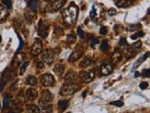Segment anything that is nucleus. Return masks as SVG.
I'll return each instance as SVG.
<instances>
[{"instance_id":"f257e3e1","label":"nucleus","mask_w":150,"mask_h":113,"mask_svg":"<svg viewBox=\"0 0 150 113\" xmlns=\"http://www.w3.org/2000/svg\"><path fill=\"white\" fill-rule=\"evenodd\" d=\"M62 17L64 22L69 25H74L77 17H78V7L74 4H71L66 9L62 12Z\"/></svg>"},{"instance_id":"f03ea898","label":"nucleus","mask_w":150,"mask_h":113,"mask_svg":"<svg viewBox=\"0 0 150 113\" xmlns=\"http://www.w3.org/2000/svg\"><path fill=\"white\" fill-rule=\"evenodd\" d=\"M78 90V85L75 83H66L62 85L60 89V95L64 96H72L74 93Z\"/></svg>"},{"instance_id":"7ed1b4c3","label":"nucleus","mask_w":150,"mask_h":113,"mask_svg":"<svg viewBox=\"0 0 150 113\" xmlns=\"http://www.w3.org/2000/svg\"><path fill=\"white\" fill-rule=\"evenodd\" d=\"M40 83H41L44 86L46 87H49L52 86L55 83V78L53 75H51L49 73H46L44 74L43 76H41L40 78Z\"/></svg>"},{"instance_id":"20e7f679","label":"nucleus","mask_w":150,"mask_h":113,"mask_svg":"<svg viewBox=\"0 0 150 113\" xmlns=\"http://www.w3.org/2000/svg\"><path fill=\"white\" fill-rule=\"evenodd\" d=\"M43 49V44L42 41L40 39H36L34 45L32 46V49H31V53L32 57H37L40 53L42 52Z\"/></svg>"},{"instance_id":"39448f33","label":"nucleus","mask_w":150,"mask_h":113,"mask_svg":"<svg viewBox=\"0 0 150 113\" xmlns=\"http://www.w3.org/2000/svg\"><path fill=\"white\" fill-rule=\"evenodd\" d=\"M49 32V23L44 22L42 20L39 21V27H38V34L42 37H46Z\"/></svg>"},{"instance_id":"423d86ee","label":"nucleus","mask_w":150,"mask_h":113,"mask_svg":"<svg viewBox=\"0 0 150 113\" xmlns=\"http://www.w3.org/2000/svg\"><path fill=\"white\" fill-rule=\"evenodd\" d=\"M80 77L84 83H90L95 78V72L94 71H82L80 73Z\"/></svg>"},{"instance_id":"0eeeda50","label":"nucleus","mask_w":150,"mask_h":113,"mask_svg":"<svg viewBox=\"0 0 150 113\" xmlns=\"http://www.w3.org/2000/svg\"><path fill=\"white\" fill-rule=\"evenodd\" d=\"M113 71V66L111 63L106 62L100 67V74L103 76L109 75Z\"/></svg>"},{"instance_id":"6e6552de","label":"nucleus","mask_w":150,"mask_h":113,"mask_svg":"<svg viewBox=\"0 0 150 113\" xmlns=\"http://www.w3.org/2000/svg\"><path fill=\"white\" fill-rule=\"evenodd\" d=\"M43 60L47 64H52L54 60V53L52 50H46L43 53Z\"/></svg>"},{"instance_id":"1a4fd4ad","label":"nucleus","mask_w":150,"mask_h":113,"mask_svg":"<svg viewBox=\"0 0 150 113\" xmlns=\"http://www.w3.org/2000/svg\"><path fill=\"white\" fill-rule=\"evenodd\" d=\"M16 76V71L13 70H10V69H7V70L4 71V73L2 75V79L4 82H9V81L12 80Z\"/></svg>"},{"instance_id":"9d476101","label":"nucleus","mask_w":150,"mask_h":113,"mask_svg":"<svg viewBox=\"0 0 150 113\" xmlns=\"http://www.w3.org/2000/svg\"><path fill=\"white\" fill-rule=\"evenodd\" d=\"M67 0H55V1L51 4V11L56 12L59 10L61 7L66 4Z\"/></svg>"},{"instance_id":"9b49d317","label":"nucleus","mask_w":150,"mask_h":113,"mask_svg":"<svg viewBox=\"0 0 150 113\" xmlns=\"http://www.w3.org/2000/svg\"><path fill=\"white\" fill-rule=\"evenodd\" d=\"M37 91L34 88H29L27 89L26 93H25V98H27L28 100H31V101H34L36 98H37Z\"/></svg>"},{"instance_id":"f8f14e48","label":"nucleus","mask_w":150,"mask_h":113,"mask_svg":"<svg viewBox=\"0 0 150 113\" xmlns=\"http://www.w3.org/2000/svg\"><path fill=\"white\" fill-rule=\"evenodd\" d=\"M41 100L44 102L49 103L53 100V95L49 90H44L41 94Z\"/></svg>"},{"instance_id":"ddd939ff","label":"nucleus","mask_w":150,"mask_h":113,"mask_svg":"<svg viewBox=\"0 0 150 113\" xmlns=\"http://www.w3.org/2000/svg\"><path fill=\"white\" fill-rule=\"evenodd\" d=\"M40 106H41L42 110H40L41 113H52L53 111V108H52V106L50 104H48L47 102H44L42 100H40Z\"/></svg>"},{"instance_id":"4468645a","label":"nucleus","mask_w":150,"mask_h":113,"mask_svg":"<svg viewBox=\"0 0 150 113\" xmlns=\"http://www.w3.org/2000/svg\"><path fill=\"white\" fill-rule=\"evenodd\" d=\"M83 55V53L82 51H74V52H72L71 55L70 56V58H69V62L73 63V62L77 61V60L82 58Z\"/></svg>"},{"instance_id":"2eb2a0df","label":"nucleus","mask_w":150,"mask_h":113,"mask_svg":"<svg viewBox=\"0 0 150 113\" xmlns=\"http://www.w3.org/2000/svg\"><path fill=\"white\" fill-rule=\"evenodd\" d=\"M121 59H122V53H121V51L120 49H116L114 52H113V54L111 56V61L113 63H118L120 62Z\"/></svg>"},{"instance_id":"dca6fc26","label":"nucleus","mask_w":150,"mask_h":113,"mask_svg":"<svg viewBox=\"0 0 150 113\" xmlns=\"http://www.w3.org/2000/svg\"><path fill=\"white\" fill-rule=\"evenodd\" d=\"M77 75L73 71H69L68 73L65 75V81L68 83H73V82H75Z\"/></svg>"},{"instance_id":"f3484780","label":"nucleus","mask_w":150,"mask_h":113,"mask_svg":"<svg viewBox=\"0 0 150 113\" xmlns=\"http://www.w3.org/2000/svg\"><path fill=\"white\" fill-rule=\"evenodd\" d=\"M132 0H118V1L116 2V5L117 7H128L129 6L132 5Z\"/></svg>"},{"instance_id":"a211bd4d","label":"nucleus","mask_w":150,"mask_h":113,"mask_svg":"<svg viewBox=\"0 0 150 113\" xmlns=\"http://www.w3.org/2000/svg\"><path fill=\"white\" fill-rule=\"evenodd\" d=\"M91 62H92L91 58H89V57H84V58L80 61V66L82 68H85L90 65Z\"/></svg>"},{"instance_id":"6ab92c4d","label":"nucleus","mask_w":150,"mask_h":113,"mask_svg":"<svg viewBox=\"0 0 150 113\" xmlns=\"http://www.w3.org/2000/svg\"><path fill=\"white\" fill-rule=\"evenodd\" d=\"M68 106H69V101H68V100L62 99V100H59V101L58 107H59V110L60 111H62V110H65V108H67Z\"/></svg>"},{"instance_id":"aec40b11","label":"nucleus","mask_w":150,"mask_h":113,"mask_svg":"<svg viewBox=\"0 0 150 113\" xmlns=\"http://www.w3.org/2000/svg\"><path fill=\"white\" fill-rule=\"evenodd\" d=\"M7 17V9L5 7L0 6V21H4Z\"/></svg>"},{"instance_id":"412c9836","label":"nucleus","mask_w":150,"mask_h":113,"mask_svg":"<svg viewBox=\"0 0 150 113\" xmlns=\"http://www.w3.org/2000/svg\"><path fill=\"white\" fill-rule=\"evenodd\" d=\"M24 59H25V55H24L23 53H18L17 55H16L15 59H14V63L19 65L20 63L23 61Z\"/></svg>"},{"instance_id":"4be33fe9","label":"nucleus","mask_w":150,"mask_h":113,"mask_svg":"<svg viewBox=\"0 0 150 113\" xmlns=\"http://www.w3.org/2000/svg\"><path fill=\"white\" fill-rule=\"evenodd\" d=\"M54 72L56 74H58L59 76H61L64 72V66L61 65V64H59V65H57L55 68H54Z\"/></svg>"},{"instance_id":"5701e85b","label":"nucleus","mask_w":150,"mask_h":113,"mask_svg":"<svg viewBox=\"0 0 150 113\" xmlns=\"http://www.w3.org/2000/svg\"><path fill=\"white\" fill-rule=\"evenodd\" d=\"M36 82H37V80H36V78L34 77V76H32V75L28 76L27 79H26V83L28 84V85H31V86L35 85Z\"/></svg>"},{"instance_id":"b1692460","label":"nucleus","mask_w":150,"mask_h":113,"mask_svg":"<svg viewBox=\"0 0 150 113\" xmlns=\"http://www.w3.org/2000/svg\"><path fill=\"white\" fill-rule=\"evenodd\" d=\"M27 113H40V108L35 105H31L27 108Z\"/></svg>"},{"instance_id":"393cba45","label":"nucleus","mask_w":150,"mask_h":113,"mask_svg":"<svg viewBox=\"0 0 150 113\" xmlns=\"http://www.w3.org/2000/svg\"><path fill=\"white\" fill-rule=\"evenodd\" d=\"M141 46H142V43H141V41H137V42H135V44H133V45L131 46L132 49H133V53H135V54H136L137 52H138V50L141 48Z\"/></svg>"},{"instance_id":"a878e982","label":"nucleus","mask_w":150,"mask_h":113,"mask_svg":"<svg viewBox=\"0 0 150 113\" xmlns=\"http://www.w3.org/2000/svg\"><path fill=\"white\" fill-rule=\"evenodd\" d=\"M28 6L32 11H36V9H37V0H30L28 2Z\"/></svg>"},{"instance_id":"bb28decb","label":"nucleus","mask_w":150,"mask_h":113,"mask_svg":"<svg viewBox=\"0 0 150 113\" xmlns=\"http://www.w3.org/2000/svg\"><path fill=\"white\" fill-rule=\"evenodd\" d=\"M124 55H125V57H126L127 59H130V58H132V57L135 56V54L133 53L132 47H131V46H128V47L126 48V50H125V52H124Z\"/></svg>"},{"instance_id":"cd10ccee","label":"nucleus","mask_w":150,"mask_h":113,"mask_svg":"<svg viewBox=\"0 0 150 113\" xmlns=\"http://www.w3.org/2000/svg\"><path fill=\"white\" fill-rule=\"evenodd\" d=\"M10 101H11V98L10 96L7 95L5 98H4V101H3V108H7V107L9 106L10 104Z\"/></svg>"},{"instance_id":"c85d7f7f","label":"nucleus","mask_w":150,"mask_h":113,"mask_svg":"<svg viewBox=\"0 0 150 113\" xmlns=\"http://www.w3.org/2000/svg\"><path fill=\"white\" fill-rule=\"evenodd\" d=\"M148 56H149V53H148V52H147V53H145L144 56H143V58H141L140 59V60H139V61H137L135 64V65H133V70H135V69H136L137 68V66H139L140 65V64L142 63V62H144L145 61V59H147V58H148Z\"/></svg>"},{"instance_id":"c756f323","label":"nucleus","mask_w":150,"mask_h":113,"mask_svg":"<svg viewBox=\"0 0 150 113\" xmlns=\"http://www.w3.org/2000/svg\"><path fill=\"white\" fill-rule=\"evenodd\" d=\"M28 65H29V61H26V62H24V63L22 64V67L20 68V75H23V73L25 72Z\"/></svg>"},{"instance_id":"7c9ffc66","label":"nucleus","mask_w":150,"mask_h":113,"mask_svg":"<svg viewBox=\"0 0 150 113\" xmlns=\"http://www.w3.org/2000/svg\"><path fill=\"white\" fill-rule=\"evenodd\" d=\"M142 28V25L140 23H136V24H132V25L129 26V31H136L138 29H141Z\"/></svg>"},{"instance_id":"2f4dec72","label":"nucleus","mask_w":150,"mask_h":113,"mask_svg":"<svg viewBox=\"0 0 150 113\" xmlns=\"http://www.w3.org/2000/svg\"><path fill=\"white\" fill-rule=\"evenodd\" d=\"M67 41L69 44H73L75 43L76 41V37H75V35L73 34H70L68 35V37H67Z\"/></svg>"},{"instance_id":"473e14b6","label":"nucleus","mask_w":150,"mask_h":113,"mask_svg":"<svg viewBox=\"0 0 150 113\" xmlns=\"http://www.w3.org/2000/svg\"><path fill=\"white\" fill-rule=\"evenodd\" d=\"M109 48V46H108V42L107 40H103V42L101 43V50L103 51H107Z\"/></svg>"},{"instance_id":"72a5a7b5","label":"nucleus","mask_w":150,"mask_h":113,"mask_svg":"<svg viewBox=\"0 0 150 113\" xmlns=\"http://www.w3.org/2000/svg\"><path fill=\"white\" fill-rule=\"evenodd\" d=\"M34 15H32V14H30L29 12H27V13H25V19H26V22L29 23V24H31L32 22V21H34Z\"/></svg>"},{"instance_id":"f704fd0d","label":"nucleus","mask_w":150,"mask_h":113,"mask_svg":"<svg viewBox=\"0 0 150 113\" xmlns=\"http://www.w3.org/2000/svg\"><path fill=\"white\" fill-rule=\"evenodd\" d=\"M141 36H144V33H143L142 31H139V32H137L136 34H133V35L131 36V38H132L133 40H135V39H137L138 37H141Z\"/></svg>"},{"instance_id":"c9c22d12","label":"nucleus","mask_w":150,"mask_h":113,"mask_svg":"<svg viewBox=\"0 0 150 113\" xmlns=\"http://www.w3.org/2000/svg\"><path fill=\"white\" fill-rule=\"evenodd\" d=\"M2 2H3L4 5L7 7V9H11V7H12V1L11 0H2Z\"/></svg>"},{"instance_id":"e433bc0d","label":"nucleus","mask_w":150,"mask_h":113,"mask_svg":"<svg viewBox=\"0 0 150 113\" xmlns=\"http://www.w3.org/2000/svg\"><path fill=\"white\" fill-rule=\"evenodd\" d=\"M119 45L120 47H126L127 46V41H126V39L125 38H121L120 40V42H119Z\"/></svg>"},{"instance_id":"4c0bfd02","label":"nucleus","mask_w":150,"mask_h":113,"mask_svg":"<svg viewBox=\"0 0 150 113\" xmlns=\"http://www.w3.org/2000/svg\"><path fill=\"white\" fill-rule=\"evenodd\" d=\"M18 99H19V101H20V104H21V103H23V102H24V100H25V96H23V94H22V92L18 95Z\"/></svg>"},{"instance_id":"58836bf2","label":"nucleus","mask_w":150,"mask_h":113,"mask_svg":"<svg viewBox=\"0 0 150 113\" xmlns=\"http://www.w3.org/2000/svg\"><path fill=\"white\" fill-rule=\"evenodd\" d=\"M108 16H114V15L117 14V10L114 9V7H111V9H108Z\"/></svg>"},{"instance_id":"ea45409f","label":"nucleus","mask_w":150,"mask_h":113,"mask_svg":"<svg viewBox=\"0 0 150 113\" xmlns=\"http://www.w3.org/2000/svg\"><path fill=\"white\" fill-rule=\"evenodd\" d=\"M99 33H100L101 35H105V34H107V33H108V29H107V27H105V26L101 27V28H100Z\"/></svg>"},{"instance_id":"a19ab883","label":"nucleus","mask_w":150,"mask_h":113,"mask_svg":"<svg viewBox=\"0 0 150 113\" xmlns=\"http://www.w3.org/2000/svg\"><path fill=\"white\" fill-rule=\"evenodd\" d=\"M110 105H113V106H117V107H122L123 106V102H121V101H113V102H110Z\"/></svg>"},{"instance_id":"79ce46f5","label":"nucleus","mask_w":150,"mask_h":113,"mask_svg":"<svg viewBox=\"0 0 150 113\" xmlns=\"http://www.w3.org/2000/svg\"><path fill=\"white\" fill-rule=\"evenodd\" d=\"M77 33H78V34H79V37L84 38V33H83V31L81 29V28H78V29H77Z\"/></svg>"},{"instance_id":"37998d69","label":"nucleus","mask_w":150,"mask_h":113,"mask_svg":"<svg viewBox=\"0 0 150 113\" xmlns=\"http://www.w3.org/2000/svg\"><path fill=\"white\" fill-rule=\"evenodd\" d=\"M147 86H148V83H145V82H143V83H140V88H141V89H143V90H145Z\"/></svg>"},{"instance_id":"c03bdc74","label":"nucleus","mask_w":150,"mask_h":113,"mask_svg":"<svg viewBox=\"0 0 150 113\" xmlns=\"http://www.w3.org/2000/svg\"><path fill=\"white\" fill-rule=\"evenodd\" d=\"M36 67H37L39 70H41V69H44V62H42V61H39V62H37V64H36Z\"/></svg>"},{"instance_id":"a18cd8bd","label":"nucleus","mask_w":150,"mask_h":113,"mask_svg":"<svg viewBox=\"0 0 150 113\" xmlns=\"http://www.w3.org/2000/svg\"><path fill=\"white\" fill-rule=\"evenodd\" d=\"M149 72H150V70L149 69H147V70H144L143 71V76L144 77H145V76H147V77H149Z\"/></svg>"},{"instance_id":"49530a36","label":"nucleus","mask_w":150,"mask_h":113,"mask_svg":"<svg viewBox=\"0 0 150 113\" xmlns=\"http://www.w3.org/2000/svg\"><path fill=\"white\" fill-rule=\"evenodd\" d=\"M55 33L57 34V35H59V34H61L63 33V31L61 28H56L55 29Z\"/></svg>"},{"instance_id":"de8ad7c7","label":"nucleus","mask_w":150,"mask_h":113,"mask_svg":"<svg viewBox=\"0 0 150 113\" xmlns=\"http://www.w3.org/2000/svg\"><path fill=\"white\" fill-rule=\"evenodd\" d=\"M97 43H98V40H97L96 38H94V37H93V38H92V41H91V46H94L95 45H96Z\"/></svg>"},{"instance_id":"09e8293b","label":"nucleus","mask_w":150,"mask_h":113,"mask_svg":"<svg viewBox=\"0 0 150 113\" xmlns=\"http://www.w3.org/2000/svg\"><path fill=\"white\" fill-rule=\"evenodd\" d=\"M19 40H20V46H19V48H18V51H20V50L22 49V45H23V43H22V38H21V37H19Z\"/></svg>"},{"instance_id":"8fccbe9b","label":"nucleus","mask_w":150,"mask_h":113,"mask_svg":"<svg viewBox=\"0 0 150 113\" xmlns=\"http://www.w3.org/2000/svg\"><path fill=\"white\" fill-rule=\"evenodd\" d=\"M87 93H88V90L86 89L85 91H84V92L83 93V98H85V95L87 94Z\"/></svg>"},{"instance_id":"3c124183","label":"nucleus","mask_w":150,"mask_h":113,"mask_svg":"<svg viewBox=\"0 0 150 113\" xmlns=\"http://www.w3.org/2000/svg\"><path fill=\"white\" fill-rule=\"evenodd\" d=\"M2 89H3V83L0 81V92L2 91Z\"/></svg>"},{"instance_id":"603ef678","label":"nucleus","mask_w":150,"mask_h":113,"mask_svg":"<svg viewBox=\"0 0 150 113\" xmlns=\"http://www.w3.org/2000/svg\"><path fill=\"white\" fill-rule=\"evenodd\" d=\"M139 75H140V73H139L138 71H137V72H135V77H138Z\"/></svg>"},{"instance_id":"864d4df0","label":"nucleus","mask_w":150,"mask_h":113,"mask_svg":"<svg viewBox=\"0 0 150 113\" xmlns=\"http://www.w3.org/2000/svg\"><path fill=\"white\" fill-rule=\"evenodd\" d=\"M7 113H16V112L14 110H9V111H7Z\"/></svg>"},{"instance_id":"5fc2aeb1","label":"nucleus","mask_w":150,"mask_h":113,"mask_svg":"<svg viewBox=\"0 0 150 113\" xmlns=\"http://www.w3.org/2000/svg\"><path fill=\"white\" fill-rule=\"evenodd\" d=\"M1 41H2V37L0 36V43H1Z\"/></svg>"},{"instance_id":"6e6d98bb","label":"nucleus","mask_w":150,"mask_h":113,"mask_svg":"<svg viewBox=\"0 0 150 113\" xmlns=\"http://www.w3.org/2000/svg\"><path fill=\"white\" fill-rule=\"evenodd\" d=\"M115 1H118V0H115Z\"/></svg>"},{"instance_id":"4d7b16f0","label":"nucleus","mask_w":150,"mask_h":113,"mask_svg":"<svg viewBox=\"0 0 150 113\" xmlns=\"http://www.w3.org/2000/svg\"><path fill=\"white\" fill-rule=\"evenodd\" d=\"M68 113H71V112H68Z\"/></svg>"}]
</instances>
